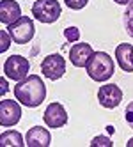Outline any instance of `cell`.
<instances>
[{
    "label": "cell",
    "instance_id": "603a6c76",
    "mask_svg": "<svg viewBox=\"0 0 133 147\" xmlns=\"http://www.w3.org/2000/svg\"><path fill=\"white\" fill-rule=\"evenodd\" d=\"M126 145H128V147H133V138H130V140H128V144H126Z\"/></svg>",
    "mask_w": 133,
    "mask_h": 147
},
{
    "label": "cell",
    "instance_id": "ffe728a7",
    "mask_svg": "<svg viewBox=\"0 0 133 147\" xmlns=\"http://www.w3.org/2000/svg\"><path fill=\"white\" fill-rule=\"evenodd\" d=\"M126 122L130 124V128H133V101L128 105V107H126Z\"/></svg>",
    "mask_w": 133,
    "mask_h": 147
},
{
    "label": "cell",
    "instance_id": "5b68a950",
    "mask_svg": "<svg viewBox=\"0 0 133 147\" xmlns=\"http://www.w3.org/2000/svg\"><path fill=\"white\" fill-rule=\"evenodd\" d=\"M28 71H30V62H28V59H25L22 55H11L4 64L5 76L14 82H22L23 78H27Z\"/></svg>",
    "mask_w": 133,
    "mask_h": 147
},
{
    "label": "cell",
    "instance_id": "6da1fadb",
    "mask_svg": "<svg viewBox=\"0 0 133 147\" xmlns=\"http://www.w3.org/2000/svg\"><path fill=\"white\" fill-rule=\"evenodd\" d=\"M14 96L20 101V105L28 108H36L46 99L45 82L37 75H30L14 85Z\"/></svg>",
    "mask_w": 133,
    "mask_h": 147
},
{
    "label": "cell",
    "instance_id": "44dd1931",
    "mask_svg": "<svg viewBox=\"0 0 133 147\" xmlns=\"http://www.w3.org/2000/svg\"><path fill=\"white\" fill-rule=\"evenodd\" d=\"M9 90V85H7V82H5V78H2V94H5Z\"/></svg>",
    "mask_w": 133,
    "mask_h": 147
},
{
    "label": "cell",
    "instance_id": "9c48e42d",
    "mask_svg": "<svg viewBox=\"0 0 133 147\" xmlns=\"http://www.w3.org/2000/svg\"><path fill=\"white\" fill-rule=\"evenodd\" d=\"M98 101L105 108H117L122 101V90L115 83H105L98 90Z\"/></svg>",
    "mask_w": 133,
    "mask_h": 147
},
{
    "label": "cell",
    "instance_id": "9a60e30c",
    "mask_svg": "<svg viewBox=\"0 0 133 147\" xmlns=\"http://www.w3.org/2000/svg\"><path fill=\"white\" fill-rule=\"evenodd\" d=\"M122 25H124L128 36L133 37V0L126 5L124 13H122Z\"/></svg>",
    "mask_w": 133,
    "mask_h": 147
},
{
    "label": "cell",
    "instance_id": "3957f363",
    "mask_svg": "<svg viewBox=\"0 0 133 147\" xmlns=\"http://www.w3.org/2000/svg\"><path fill=\"white\" fill-rule=\"evenodd\" d=\"M7 32H9V36L13 37V41L16 45H27V43H30V41L34 39L36 27H34L32 18L22 16L20 20H16L14 23L7 25Z\"/></svg>",
    "mask_w": 133,
    "mask_h": 147
},
{
    "label": "cell",
    "instance_id": "ba28073f",
    "mask_svg": "<svg viewBox=\"0 0 133 147\" xmlns=\"http://www.w3.org/2000/svg\"><path fill=\"white\" fill-rule=\"evenodd\" d=\"M43 121H45V124L48 126V128H52V129H57V128L66 126V122H68V112L62 107V103H57V101L50 103L48 108L45 110Z\"/></svg>",
    "mask_w": 133,
    "mask_h": 147
},
{
    "label": "cell",
    "instance_id": "e0dca14e",
    "mask_svg": "<svg viewBox=\"0 0 133 147\" xmlns=\"http://www.w3.org/2000/svg\"><path fill=\"white\" fill-rule=\"evenodd\" d=\"M64 37H66L68 43H76V41L80 39V30L76 27H68L64 30Z\"/></svg>",
    "mask_w": 133,
    "mask_h": 147
},
{
    "label": "cell",
    "instance_id": "7402d4cb",
    "mask_svg": "<svg viewBox=\"0 0 133 147\" xmlns=\"http://www.w3.org/2000/svg\"><path fill=\"white\" fill-rule=\"evenodd\" d=\"M114 2H115V4H121V5H124V4L128 5V4L131 2V0H114Z\"/></svg>",
    "mask_w": 133,
    "mask_h": 147
},
{
    "label": "cell",
    "instance_id": "7a4b0ae2",
    "mask_svg": "<svg viewBox=\"0 0 133 147\" xmlns=\"http://www.w3.org/2000/svg\"><path fill=\"white\" fill-rule=\"evenodd\" d=\"M85 69H87V75H89L90 80L103 83L108 78H112L115 64H114V60H112V57L108 53H105V51H94V53L90 55Z\"/></svg>",
    "mask_w": 133,
    "mask_h": 147
},
{
    "label": "cell",
    "instance_id": "4fadbf2b",
    "mask_svg": "<svg viewBox=\"0 0 133 147\" xmlns=\"http://www.w3.org/2000/svg\"><path fill=\"white\" fill-rule=\"evenodd\" d=\"M115 59L122 71L133 73V45L122 43L115 48Z\"/></svg>",
    "mask_w": 133,
    "mask_h": 147
},
{
    "label": "cell",
    "instance_id": "8992f818",
    "mask_svg": "<svg viewBox=\"0 0 133 147\" xmlns=\"http://www.w3.org/2000/svg\"><path fill=\"white\" fill-rule=\"evenodd\" d=\"M41 73L48 80H60L66 73V60L60 53H52L41 62Z\"/></svg>",
    "mask_w": 133,
    "mask_h": 147
},
{
    "label": "cell",
    "instance_id": "8fae6325",
    "mask_svg": "<svg viewBox=\"0 0 133 147\" xmlns=\"http://www.w3.org/2000/svg\"><path fill=\"white\" fill-rule=\"evenodd\" d=\"M25 142L28 147H50L52 144V135L43 126H34L27 131Z\"/></svg>",
    "mask_w": 133,
    "mask_h": 147
},
{
    "label": "cell",
    "instance_id": "5bb4252c",
    "mask_svg": "<svg viewBox=\"0 0 133 147\" xmlns=\"http://www.w3.org/2000/svg\"><path fill=\"white\" fill-rule=\"evenodd\" d=\"M0 145L2 147H23L27 144H23V136L20 135V131L9 129L0 135Z\"/></svg>",
    "mask_w": 133,
    "mask_h": 147
},
{
    "label": "cell",
    "instance_id": "d6986e66",
    "mask_svg": "<svg viewBox=\"0 0 133 147\" xmlns=\"http://www.w3.org/2000/svg\"><path fill=\"white\" fill-rule=\"evenodd\" d=\"M0 36H2V46H0V51H2V53H4V51L9 48V46H11V36H9V32L5 34V30H2V32H0Z\"/></svg>",
    "mask_w": 133,
    "mask_h": 147
},
{
    "label": "cell",
    "instance_id": "ac0fdd59",
    "mask_svg": "<svg viewBox=\"0 0 133 147\" xmlns=\"http://www.w3.org/2000/svg\"><path fill=\"white\" fill-rule=\"evenodd\" d=\"M64 2H66V5H68L69 9H75V11H78V9H84V7L87 5L89 0H64Z\"/></svg>",
    "mask_w": 133,
    "mask_h": 147
},
{
    "label": "cell",
    "instance_id": "277c9868",
    "mask_svg": "<svg viewBox=\"0 0 133 147\" xmlns=\"http://www.w3.org/2000/svg\"><path fill=\"white\" fill-rule=\"evenodd\" d=\"M62 7L57 0H36L32 5V16L41 23H55L60 18Z\"/></svg>",
    "mask_w": 133,
    "mask_h": 147
},
{
    "label": "cell",
    "instance_id": "52a82bcc",
    "mask_svg": "<svg viewBox=\"0 0 133 147\" xmlns=\"http://www.w3.org/2000/svg\"><path fill=\"white\" fill-rule=\"evenodd\" d=\"M22 108L13 99H2L0 101V126L2 128H11L18 124L22 119Z\"/></svg>",
    "mask_w": 133,
    "mask_h": 147
},
{
    "label": "cell",
    "instance_id": "7c38bea8",
    "mask_svg": "<svg viewBox=\"0 0 133 147\" xmlns=\"http://www.w3.org/2000/svg\"><path fill=\"white\" fill-rule=\"evenodd\" d=\"M22 18V9L16 0H2L0 2V22L5 25L14 23Z\"/></svg>",
    "mask_w": 133,
    "mask_h": 147
},
{
    "label": "cell",
    "instance_id": "30bf717a",
    "mask_svg": "<svg viewBox=\"0 0 133 147\" xmlns=\"http://www.w3.org/2000/svg\"><path fill=\"white\" fill-rule=\"evenodd\" d=\"M92 53L94 51H92L89 43H76L69 50V60L75 67H85Z\"/></svg>",
    "mask_w": 133,
    "mask_h": 147
},
{
    "label": "cell",
    "instance_id": "2e32d148",
    "mask_svg": "<svg viewBox=\"0 0 133 147\" xmlns=\"http://www.w3.org/2000/svg\"><path fill=\"white\" fill-rule=\"evenodd\" d=\"M112 140L105 135H99V136H94L92 142H90V147H112Z\"/></svg>",
    "mask_w": 133,
    "mask_h": 147
}]
</instances>
